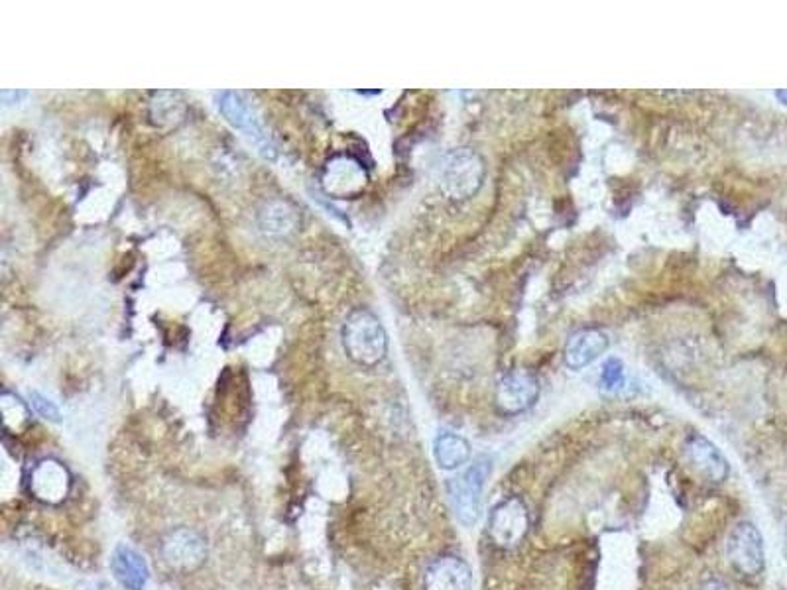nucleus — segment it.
I'll use <instances>...</instances> for the list:
<instances>
[{
	"instance_id": "obj_3",
	"label": "nucleus",
	"mask_w": 787,
	"mask_h": 590,
	"mask_svg": "<svg viewBox=\"0 0 787 590\" xmlns=\"http://www.w3.org/2000/svg\"><path fill=\"white\" fill-rule=\"evenodd\" d=\"M343 345L355 362L374 366L384 358L388 341L380 321L372 313L355 311L343 327Z\"/></svg>"
},
{
	"instance_id": "obj_15",
	"label": "nucleus",
	"mask_w": 787,
	"mask_h": 590,
	"mask_svg": "<svg viewBox=\"0 0 787 590\" xmlns=\"http://www.w3.org/2000/svg\"><path fill=\"white\" fill-rule=\"evenodd\" d=\"M260 225L270 235H284L294 231L296 215L288 211L284 203H272L266 207L264 213H260Z\"/></svg>"
},
{
	"instance_id": "obj_13",
	"label": "nucleus",
	"mask_w": 787,
	"mask_h": 590,
	"mask_svg": "<svg viewBox=\"0 0 787 590\" xmlns=\"http://www.w3.org/2000/svg\"><path fill=\"white\" fill-rule=\"evenodd\" d=\"M608 349V335L601 329H583L575 333L565 347V362L573 370H581L595 362Z\"/></svg>"
},
{
	"instance_id": "obj_12",
	"label": "nucleus",
	"mask_w": 787,
	"mask_h": 590,
	"mask_svg": "<svg viewBox=\"0 0 787 590\" xmlns=\"http://www.w3.org/2000/svg\"><path fill=\"white\" fill-rule=\"evenodd\" d=\"M685 457L695 471L711 482H723L728 476L727 459L709 439L701 435H693L687 441Z\"/></svg>"
},
{
	"instance_id": "obj_5",
	"label": "nucleus",
	"mask_w": 787,
	"mask_h": 590,
	"mask_svg": "<svg viewBox=\"0 0 787 590\" xmlns=\"http://www.w3.org/2000/svg\"><path fill=\"white\" fill-rule=\"evenodd\" d=\"M162 555L166 563L182 573L197 571L207 559V541L199 531L178 528L170 531L162 541Z\"/></svg>"
},
{
	"instance_id": "obj_16",
	"label": "nucleus",
	"mask_w": 787,
	"mask_h": 590,
	"mask_svg": "<svg viewBox=\"0 0 787 590\" xmlns=\"http://www.w3.org/2000/svg\"><path fill=\"white\" fill-rule=\"evenodd\" d=\"M624 384H626L624 364L618 358H608L603 366V372H601V388L608 394H614V392L622 390Z\"/></svg>"
},
{
	"instance_id": "obj_6",
	"label": "nucleus",
	"mask_w": 787,
	"mask_h": 590,
	"mask_svg": "<svg viewBox=\"0 0 787 590\" xmlns=\"http://www.w3.org/2000/svg\"><path fill=\"white\" fill-rule=\"evenodd\" d=\"M727 553L734 569L742 575H760L764 569V541L754 524L742 522L730 531Z\"/></svg>"
},
{
	"instance_id": "obj_17",
	"label": "nucleus",
	"mask_w": 787,
	"mask_h": 590,
	"mask_svg": "<svg viewBox=\"0 0 787 590\" xmlns=\"http://www.w3.org/2000/svg\"><path fill=\"white\" fill-rule=\"evenodd\" d=\"M30 400H32V406H34V410L40 413L44 419H50V421H60V410H58V406H56L52 400L44 398V396H42V394H38V392H32V394H30Z\"/></svg>"
},
{
	"instance_id": "obj_8",
	"label": "nucleus",
	"mask_w": 787,
	"mask_h": 590,
	"mask_svg": "<svg viewBox=\"0 0 787 590\" xmlns=\"http://www.w3.org/2000/svg\"><path fill=\"white\" fill-rule=\"evenodd\" d=\"M71 490V474L56 459L40 461L30 474V494L48 506H58Z\"/></svg>"
},
{
	"instance_id": "obj_1",
	"label": "nucleus",
	"mask_w": 787,
	"mask_h": 590,
	"mask_svg": "<svg viewBox=\"0 0 787 590\" xmlns=\"http://www.w3.org/2000/svg\"><path fill=\"white\" fill-rule=\"evenodd\" d=\"M490 472H492V461L488 457H481L461 476H455L447 482V492L453 512L457 520L467 528H473L481 518L483 494Z\"/></svg>"
},
{
	"instance_id": "obj_18",
	"label": "nucleus",
	"mask_w": 787,
	"mask_h": 590,
	"mask_svg": "<svg viewBox=\"0 0 787 590\" xmlns=\"http://www.w3.org/2000/svg\"><path fill=\"white\" fill-rule=\"evenodd\" d=\"M776 97L787 107V91H776Z\"/></svg>"
},
{
	"instance_id": "obj_9",
	"label": "nucleus",
	"mask_w": 787,
	"mask_h": 590,
	"mask_svg": "<svg viewBox=\"0 0 787 590\" xmlns=\"http://www.w3.org/2000/svg\"><path fill=\"white\" fill-rule=\"evenodd\" d=\"M217 105L219 111L225 115V118L239 130H243L248 138H252L264 152V156H274V146L270 136L266 134L262 122L254 115V111L250 109V105L244 101L239 93L233 91H225L217 97Z\"/></svg>"
},
{
	"instance_id": "obj_10",
	"label": "nucleus",
	"mask_w": 787,
	"mask_h": 590,
	"mask_svg": "<svg viewBox=\"0 0 787 590\" xmlns=\"http://www.w3.org/2000/svg\"><path fill=\"white\" fill-rule=\"evenodd\" d=\"M473 575L459 557H439L425 571V590H471Z\"/></svg>"
},
{
	"instance_id": "obj_20",
	"label": "nucleus",
	"mask_w": 787,
	"mask_h": 590,
	"mask_svg": "<svg viewBox=\"0 0 787 590\" xmlns=\"http://www.w3.org/2000/svg\"><path fill=\"white\" fill-rule=\"evenodd\" d=\"M784 541H786V543H784V551H786V557H787V528H786V539H784Z\"/></svg>"
},
{
	"instance_id": "obj_4",
	"label": "nucleus",
	"mask_w": 787,
	"mask_h": 590,
	"mask_svg": "<svg viewBox=\"0 0 787 590\" xmlns=\"http://www.w3.org/2000/svg\"><path fill=\"white\" fill-rule=\"evenodd\" d=\"M528 528H530V516L526 504L516 496L506 498L498 506H494L488 520L490 539L502 549H510L518 545L528 533Z\"/></svg>"
},
{
	"instance_id": "obj_19",
	"label": "nucleus",
	"mask_w": 787,
	"mask_h": 590,
	"mask_svg": "<svg viewBox=\"0 0 787 590\" xmlns=\"http://www.w3.org/2000/svg\"><path fill=\"white\" fill-rule=\"evenodd\" d=\"M703 590H727L723 585H719V583H711V585H707Z\"/></svg>"
},
{
	"instance_id": "obj_11",
	"label": "nucleus",
	"mask_w": 787,
	"mask_h": 590,
	"mask_svg": "<svg viewBox=\"0 0 787 590\" xmlns=\"http://www.w3.org/2000/svg\"><path fill=\"white\" fill-rule=\"evenodd\" d=\"M111 571L126 590H144L150 581V567L142 553L121 543L111 555Z\"/></svg>"
},
{
	"instance_id": "obj_7",
	"label": "nucleus",
	"mask_w": 787,
	"mask_h": 590,
	"mask_svg": "<svg viewBox=\"0 0 787 590\" xmlns=\"http://www.w3.org/2000/svg\"><path fill=\"white\" fill-rule=\"evenodd\" d=\"M540 396V382L530 370L518 368L508 372L496 388V404L504 413L530 410Z\"/></svg>"
},
{
	"instance_id": "obj_2",
	"label": "nucleus",
	"mask_w": 787,
	"mask_h": 590,
	"mask_svg": "<svg viewBox=\"0 0 787 590\" xmlns=\"http://www.w3.org/2000/svg\"><path fill=\"white\" fill-rule=\"evenodd\" d=\"M485 179L483 160L467 148L453 150L445 156L439 168V187L451 199H469L473 197Z\"/></svg>"
},
{
	"instance_id": "obj_14",
	"label": "nucleus",
	"mask_w": 787,
	"mask_h": 590,
	"mask_svg": "<svg viewBox=\"0 0 787 590\" xmlns=\"http://www.w3.org/2000/svg\"><path fill=\"white\" fill-rule=\"evenodd\" d=\"M435 461L445 471H455L471 459V445L455 433H441L433 445Z\"/></svg>"
}]
</instances>
